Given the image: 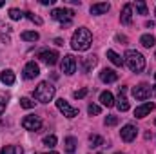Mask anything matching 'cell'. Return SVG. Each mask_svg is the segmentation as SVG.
<instances>
[{
  "label": "cell",
  "instance_id": "obj_26",
  "mask_svg": "<svg viewBox=\"0 0 156 154\" xmlns=\"http://www.w3.org/2000/svg\"><path fill=\"white\" fill-rule=\"evenodd\" d=\"M9 18L11 20H20V18H24V13L20 9H16V7H11L9 9Z\"/></svg>",
  "mask_w": 156,
  "mask_h": 154
},
{
  "label": "cell",
  "instance_id": "obj_5",
  "mask_svg": "<svg viewBox=\"0 0 156 154\" xmlns=\"http://www.w3.org/2000/svg\"><path fill=\"white\" fill-rule=\"evenodd\" d=\"M22 127L26 129V131H40L42 129V118L40 116H35V114H27L24 116V120H22Z\"/></svg>",
  "mask_w": 156,
  "mask_h": 154
},
{
  "label": "cell",
  "instance_id": "obj_24",
  "mask_svg": "<svg viewBox=\"0 0 156 154\" xmlns=\"http://www.w3.org/2000/svg\"><path fill=\"white\" fill-rule=\"evenodd\" d=\"M154 42H156V38L153 35H142V38H140V44H142L144 47H153Z\"/></svg>",
  "mask_w": 156,
  "mask_h": 154
},
{
  "label": "cell",
  "instance_id": "obj_38",
  "mask_svg": "<svg viewBox=\"0 0 156 154\" xmlns=\"http://www.w3.org/2000/svg\"><path fill=\"white\" fill-rule=\"evenodd\" d=\"M4 4H5V2H2V0H0V7H2V5H4Z\"/></svg>",
  "mask_w": 156,
  "mask_h": 154
},
{
  "label": "cell",
  "instance_id": "obj_18",
  "mask_svg": "<svg viewBox=\"0 0 156 154\" xmlns=\"http://www.w3.org/2000/svg\"><path fill=\"white\" fill-rule=\"evenodd\" d=\"M100 102H102L104 107H113V105H115V96H113V93L104 91V93L100 94Z\"/></svg>",
  "mask_w": 156,
  "mask_h": 154
},
{
  "label": "cell",
  "instance_id": "obj_33",
  "mask_svg": "<svg viewBox=\"0 0 156 154\" xmlns=\"http://www.w3.org/2000/svg\"><path fill=\"white\" fill-rule=\"evenodd\" d=\"M116 123H118L116 116H107V118H105V125H116Z\"/></svg>",
  "mask_w": 156,
  "mask_h": 154
},
{
  "label": "cell",
  "instance_id": "obj_28",
  "mask_svg": "<svg viewBox=\"0 0 156 154\" xmlns=\"http://www.w3.org/2000/svg\"><path fill=\"white\" fill-rule=\"evenodd\" d=\"M136 11L140 13V15H147V5H145V2L144 0H136Z\"/></svg>",
  "mask_w": 156,
  "mask_h": 154
},
{
  "label": "cell",
  "instance_id": "obj_6",
  "mask_svg": "<svg viewBox=\"0 0 156 154\" xmlns=\"http://www.w3.org/2000/svg\"><path fill=\"white\" fill-rule=\"evenodd\" d=\"M56 107H58V111H60L62 114L67 116V118H75V116H78V109L76 107H73V105H69L64 98L56 100Z\"/></svg>",
  "mask_w": 156,
  "mask_h": 154
},
{
  "label": "cell",
  "instance_id": "obj_37",
  "mask_svg": "<svg viewBox=\"0 0 156 154\" xmlns=\"http://www.w3.org/2000/svg\"><path fill=\"white\" fill-rule=\"evenodd\" d=\"M37 154H58V152H55V151H51V152H37Z\"/></svg>",
  "mask_w": 156,
  "mask_h": 154
},
{
  "label": "cell",
  "instance_id": "obj_42",
  "mask_svg": "<svg viewBox=\"0 0 156 154\" xmlns=\"http://www.w3.org/2000/svg\"><path fill=\"white\" fill-rule=\"evenodd\" d=\"M154 56H156V53H154Z\"/></svg>",
  "mask_w": 156,
  "mask_h": 154
},
{
  "label": "cell",
  "instance_id": "obj_40",
  "mask_svg": "<svg viewBox=\"0 0 156 154\" xmlns=\"http://www.w3.org/2000/svg\"><path fill=\"white\" fill-rule=\"evenodd\" d=\"M154 78H156V73H154Z\"/></svg>",
  "mask_w": 156,
  "mask_h": 154
},
{
  "label": "cell",
  "instance_id": "obj_2",
  "mask_svg": "<svg viewBox=\"0 0 156 154\" xmlns=\"http://www.w3.org/2000/svg\"><path fill=\"white\" fill-rule=\"evenodd\" d=\"M123 62L127 64V67H129L133 73H142V71L145 69V58H144V54L138 53V51H134V49L125 51Z\"/></svg>",
  "mask_w": 156,
  "mask_h": 154
},
{
  "label": "cell",
  "instance_id": "obj_17",
  "mask_svg": "<svg viewBox=\"0 0 156 154\" xmlns=\"http://www.w3.org/2000/svg\"><path fill=\"white\" fill-rule=\"evenodd\" d=\"M15 80H16V78H15V73H13L11 69H5V71L0 73V82L5 83V85H13Z\"/></svg>",
  "mask_w": 156,
  "mask_h": 154
},
{
  "label": "cell",
  "instance_id": "obj_7",
  "mask_svg": "<svg viewBox=\"0 0 156 154\" xmlns=\"http://www.w3.org/2000/svg\"><path fill=\"white\" fill-rule=\"evenodd\" d=\"M76 71V58L73 54H66L62 58V73L66 75H75Z\"/></svg>",
  "mask_w": 156,
  "mask_h": 154
},
{
  "label": "cell",
  "instance_id": "obj_4",
  "mask_svg": "<svg viewBox=\"0 0 156 154\" xmlns=\"http://www.w3.org/2000/svg\"><path fill=\"white\" fill-rule=\"evenodd\" d=\"M73 16H75V11L66 9V7H56V9L51 11V18L56 20V22H60L62 26H67L73 20Z\"/></svg>",
  "mask_w": 156,
  "mask_h": 154
},
{
  "label": "cell",
  "instance_id": "obj_12",
  "mask_svg": "<svg viewBox=\"0 0 156 154\" xmlns=\"http://www.w3.org/2000/svg\"><path fill=\"white\" fill-rule=\"evenodd\" d=\"M153 109H154V103L153 102H145V103H142V105H138L134 109V116L136 118H145L147 114H151Z\"/></svg>",
  "mask_w": 156,
  "mask_h": 154
},
{
  "label": "cell",
  "instance_id": "obj_32",
  "mask_svg": "<svg viewBox=\"0 0 156 154\" xmlns=\"http://www.w3.org/2000/svg\"><path fill=\"white\" fill-rule=\"evenodd\" d=\"M85 94H87V89H85V87H82L80 91H75V94H73V96H75L76 100H80V98H85Z\"/></svg>",
  "mask_w": 156,
  "mask_h": 154
},
{
  "label": "cell",
  "instance_id": "obj_1",
  "mask_svg": "<svg viewBox=\"0 0 156 154\" xmlns=\"http://www.w3.org/2000/svg\"><path fill=\"white\" fill-rule=\"evenodd\" d=\"M93 44V35L87 27H78L76 31L73 33L71 38V47L75 51H87Z\"/></svg>",
  "mask_w": 156,
  "mask_h": 154
},
{
  "label": "cell",
  "instance_id": "obj_35",
  "mask_svg": "<svg viewBox=\"0 0 156 154\" xmlns=\"http://www.w3.org/2000/svg\"><path fill=\"white\" fill-rule=\"evenodd\" d=\"M40 4H42V5H53L55 0H40Z\"/></svg>",
  "mask_w": 156,
  "mask_h": 154
},
{
  "label": "cell",
  "instance_id": "obj_25",
  "mask_svg": "<svg viewBox=\"0 0 156 154\" xmlns=\"http://www.w3.org/2000/svg\"><path fill=\"white\" fill-rule=\"evenodd\" d=\"M89 142H91V147H100V145H104V138L98 136V134H91V136H89Z\"/></svg>",
  "mask_w": 156,
  "mask_h": 154
},
{
  "label": "cell",
  "instance_id": "obj_21",
  "mask_svg": "<svg viewBox=\"0 0 156 154\" xmlns=\"http://www.w3.org/2000/svg\"><path fill=\"white\" fill-rule=\"evenodd\" d=\"M107 58H109L115 65H118V67H120V65H123V58H122L118 53H115L113 49H107Z\"/></svg>",
  "mask_w": 156,
  "mask_h": 154
},
{
  "label": "cell",
  "instance_id": "obj_27",
  "mask_svg": "<svg viewBox=\"0 0 156 154\" xmlns=\"http://www.w3.org/2000/svg\"><path fill=\"white\" fill-rule=\"evenodd\" d=\"M44 145H47L49 149H53V147L56 145V136H55V134H49V136H45V138H44Z\"/></svg>",
  "mask_w": 156,
  "mask_h": 154
},
{
  "label": "cell",
  "instance_id": "obj_20",
  "mask_svg": "<svg viewBox=\"0 0 156 154\" xmlns=\"http://www.w3.org/2000/svg\"><path fill=\"white\" fill-rule=\"evenodd\" d=\"M96 62H98V60H96V56H85V58L82 60V64H83V71H85V73H89V71L96 65Z\"/></svg>",
  "mask_w": 156,
  "mask_h": 154
},
{
  "label": "cell",
  "instance_id": "obj_11",
  "mask_svg": "<svg viewBox=\"0 0 156 154\" xmlns=\"http://www.w3.org/2000/svg\"><path fill=\"white\" fill-rule=\"evenodd\" d=\"M38 58L44 62V64H47V65H55V64L58 62V53H56V51L45 49V51H40L38 53Z\"/></svg>",
  "mask_w": 156,
  "mask_h": 154
},
{
  "label": "cell",
  "instance_id": "obj_36",
  "mask_svg": "<svg viewBox=\"0 0 156 154\" xmlns=\"http://www.w3.org/2000/svg\"><path fill=\"white\" fill-rule=\"evenodd\" d=\"M55 44H56V45H64V42H62V38H55Z\"/></svg>",
  "mask_w": 156,
  "mask_h": 154
},
{
  "label": "cell",
  "instance_id": "obj_31",
  "mask_svg": "<svg viewBox=\"0 0 156 154\" xmlns=\"http://www.w3.org/2000/svg\"><path fill=\"white\" fill-rule=\"evenodd\" d=\"M87 113H89L91 116H93V114H100V107H98V105H94V103H91V105L87 107Z\"/></svg>",
  "mask_w": 156,
  "mask_h": 154
},
{
  "label": "cell",
  "instance_id": "obj_29",
  "mask_svg": "<svg viewBox=\"0 0 156 154\" xmlns=\"http://www.w3.org/2000/svg\"><path fill=\"white\" fill-rule=\"evenodd\" d=\"M20 105H22L24 109H33V107H35V102H31L29 98H22V100H20Z\"/></svg>",
  "mask_w": 156,
  "mask_h": 154
},
{
  "label": "cell",
  "instance_id": "obj_10",
  "mask_svg": "<svg viewBox=\"0 0 156 154\" xmlns=\"http://www.w3.org/2000/svg\"><path fill=\"white\" fill-rule=\"evenodd\" d=\"M133 96H134L136 100H147V98L151 96V87H149L147 83H140V85H136V87L133 89Z\"/></svg>",
  "mask_w": 156,
  "mask_h": 154
},
{
  "label": "cell",
  "instance_id": "obj_43",
  "mask_svg": "<svg viewBox=\"0 0 156 154\" xmlns=\"http://www.w3.org/2000/svg\"><path fill=\"white\" fill-rule=\"evenodd\" d=\"M98 154H100V152H98Z\"/></svg>",
  "mask_w": 156,
  "mask_h": 154
},
{
  "label": "cell",
  "instance_id": "obj_34",
  "mask_svg": "<svg viewBox=\"0 0 156 154\" xmlns=\"http://www.w3.org/2000/svg\"><path fill=\"white\" fill-rule=\"evenodd\" d=\"M5 105H7V100H5L4 96H0V116L4 114V111H5Z\"/></svg>",
  "mask_w": 156,
  "mask_h": 154
},
{
  "label": "cell",
  "instance_id": "obj_22",
  "mask_svg": "<svg viewBox=\"0 0 156 154\" xmlns=\"http://www.w3.org/2000/svg\"><path fill=\"white\" fill-rule=\"evenodd\" d=\"M20 38L24 40V42H38L40 35L37 31H24V33L20 35Z\"/></svg>",
  "mask_w": 156,
  "mask_h": 154
},
{
  "label": "cell",
  "instance_id": "obj_14",
  "mask_svg": "<svg viewBox=\"0 0 156 154\" xmlns=\"http://www.w3.org/2000/svg\"><path fill=\"white\" fill-rule=\"evenodd\" d=\"M109 9H111V4L109 2H98V4H93L91 5V15L100 16V15H105Z\"/></svg>",
  "mask_w": 156,
  "mask_h": 154
},
{
  "label": "cell",
  "instance_id": "obj_16",
  "mask_svg": "<svg viewBox=\"0 0 156 154\" xmlns=\"http://www.w3.org/2000/svg\"><path fill=\"white\" fill-rule=\"evenodd\" d=\"M100 80H102L104 83H113V82H116L118 80V73L116 71H113V69H102V73H100Z\"/></svg>",
  "mask_w": 156,
  "mask_h": 154
},
{
  "label": "cell",
  "instance_id": "obj_41",
  "mask_svg": "<svg viewBox=\"0 0 156 154\" xmlns=\"http://www.w3.org/2000/svg\"><path fill=\"white\" fill-rule=\"evenodd\" d=\"M154 123H156V120H154Z\"/></svg>",
  "mask_w": 156,
  "mask_h": 154
},
{
  "label": "cell",
  "instance_id": "obj_19",
  "mask_svg": "<svg viewBox=\"0 0 156 154\" xmlns=\"http://www.w3.org/2000/svg\"><path fill=\"white\" fill-rule=\"evenodd\" d=\"M66 152L67 154L76 152V138H73V136H67L66 138Z\"/></svg>",
  "mask_w": 156,
  "mask_h": 154
},
{
  "label": "cell",
  "instance_id": "obj_8",
  "mask_svg": "<svg viewBox=\"0 0 156 154\" xmlns=\"http://www.w3.org/2000/svg\"><path fill=\"white\" fill-rule=\"evenodd\" d=\"M136 134H138V129H136L133 123H127V125H123V127H122V131H120V136H122V140H123V142H127V143H131V142L136 138Z\"/></svg>",
  "mask_w": 156,
  "mask_h": 154
},
{
  "label": "cell",
  "instance_id": "obj_9",
  "mask_svg": "<svg viewBox=\"0 0 156 154\" xmlns=\"http://www.w3.org/2000/svg\"><path fill=\"white\" fill-rule=\"evenodd\" d=\"M38 75H40L38 64H35V62H27V64L24 65V71H22L24 80H33V78H37Z\"/></svg>",
  "mask_w": 156,
  "mask_h": 154
},
{
  "label": "cell",
  "instance_id": "obj_13",
  "mask_svg": "<svg viewBox=\"0 0 156 154\" xmlns=\"http://www.w3.org/2000/svg\"><path fill=\"white\" fill-rule=\"evenodd\" d=\"M125 93H127V87H120V98H118L116 103H115L120 113L129 111V102H127V98H125Z\"/></svg>",
  "mask_w": 156,
  "mask_h": 154
},
{
  "label": "cell",
  "instance_id": "obj_23",
  "mask_svg": "<svg viewBox=\"0 0 156 154\" xmlns=\"http://www.w3.org/2000/svg\"><path fill=\"white\" fill-rule=\"evenodd\" d=\"M22 152H24V149L20 145H5L0 151V154H22Z\"/></svg>",
  "mask_w": 156,
  "mask_h": 154
},
{
  "label": "cell",
  "instance_id": "obj_39",
  "mask_svg": "<svg viewBox=\"0 0 156 154\" xmlns=\"http://www.w3.org/2000/svg\"><path fill=\"white\" fill-rule=\"evenodd\" d=\"M118 154H123V152H118Z\"/></svg>",
  "mask_w": 156,
  "mask_h": 154
},
{
  "label": "cell",
  "instance_id": "obj_30",
  "mask_svg": "<svg viewBox=\"0 0 156 154\" xmlns=\"http://www.w3.org/2000/svg\"><path fill=\"white\" fill-rule=\"evenodd\" d=\"M24 16H27V18H29V20H31V22H37V24H42V18H40V16H37V15H33V13H31V11H27V13H24Z\"/></svg>",
  "mask_w": 156,
  "mask_h": 154
},
{
  "label": "cell",
  "instance_id": "obj_15",
  "mask_svg": "<svg viewBox=\"0 0 156 154\" xmlns=\"http://www.w3.org/2000/svg\"><path fill=\"white\" fill-rule=\"evenodd\" d=\"M120 22L123 26H129L133 22V4H125L123 9H122V15H120Z\"/></svg>",
  "mask_w": 156,
  "mask_h": 154
},
{
  "label": "cell",
  "instance_id": "obj_3",
  "mask_svg": "<svg viewBox=\"0 0 156 154\" xmlns=\"http://www.w3.org/2000/svg\"><path fill=\"white\" fill-rule=\"evenodd\" d=\"M55 93H56V89L53 87V83L40 82L38 85H37V89H35V93H33V96H35V100L40 102V103H49L55 98Z\"/></svg>",
  "mask_w": 156,
  "mask_h": 154
}]
</instances>
